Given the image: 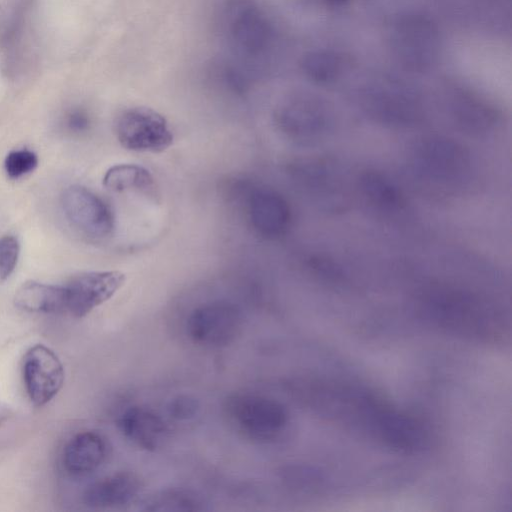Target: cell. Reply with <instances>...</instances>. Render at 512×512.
Listing matches in <instances>:
<instances>
[{"instance_id": "2e32d148", "label": "cell", "mask_w": 512, "mask_h": 512, "mask_svg": "<svg viewBox=\"0 0 512 512\" xmlns=\"http://www.w3.org/2000/svg\"><path fill=\"white\" fill-rule=\"evenodd\" d=\"M107 456L105 439L97 432L84 431L73 436L63 451V465L73 475L97 470Z\"/></svg>"}, {"instance_id": "ac0fdd59", "label": "cell", "mask_w": 512, "mask_h": 512, "mask_svg": "<svg viewBox=\"0 0 512 512\" xmlns=\"http://www.w3.org/2000/svg\"><path fill=\"white\" fill-rule=\"evenodd\" d=\"M14 303L18 308L28 312H66L65 288L37 281H27L15 292Z\"/></svg>"}, {"instance_id": "52a82bcc", "label": "cell", "mask_w": 512, "mask_h": 512, "mask_svg": "<svg viewBox=\"0 0 512 512\" xmlns=\"http://www.w3.org/2000/svg\"><path fill=\"white\" fill-rule=\"evenodd\" d=\"M391 43L396 56L410 69H425L435 62L438 55V33L421 16L399 18L391 31Z\"/></svg>"}, {"instance_id": "7a4b0ae2", "label": "cell", "mask_w": 512, "mask_h": 512, "mask_svg": "<svg viewBox=\"0 0 512 512\" xmlns=\"http://www.w3.org/2000/svg\"><path fill=\"white\" fill-rule=\"evenodd\" d=\"M416 307L432 327L461 339L498 344L509 334L510 324L503 310L463 288L429 285L419 292Z\"/></svg>"}, {"instance_id": "6da1fadb", "label": "cell", "mask_w": 512, "mask_h": 512, "mask_svg": "<svg viewBox=\"0 0 512 512\" xmlns=\"http://www.w3.org/2000/svg\"><path fill=\"white\" fill-rule=\"evenodd\" d=\"M296 398L325 422L400 454L421 451L429 430L413 412L365 384L311 376L292 384Z\"/></svg>"}, {"instance_id": "5b68a950", "label": "cell", "mask_w": 512, "mask_h": 512, "mask_svg": "<svg viewBox=\"0 0 512 512\" xmlns=\"http://www.w3.org/2000/svg\"><path fill=\"white\" fill-rule=\"evenodd\" d=\"M416 168L439 183H455L464 179L470 169V155L453 139L430 136L421 140L414 151Z\"/></svg>"}, {"instance_id": "3957f363", "label": "cell", "mask_w": 512, "mask_h": 512, "mask_svg": "<svg viewBox=\"0 0 512 512\" xmlns=\"http://www.w3.org/2000/svg\"><path fill=\"white\" fill-rule=\"evenodd\" d=\"M223 408L228 422L237 432L258 442L278 439L289 424L285 406L259 394H232L225 400Z\"/></svg>"}, {"instance_id": "44dd1931", "label": "cell", "mask_w": 512, "mask_h": 512, "mask_svg": "<svg viewBox=\"0 0 512 512\" xmlns=\"http://www.w3.org/2000/svg\"><path fill=\"white\" fill-rule=\"evenodd\" d=\"M145 511H199L205 503L196 492L179 487L160 490L142 502Z\"/></svg>"}, {"instance_id": "d4e9b609", "label": "cell", "mask_w": 512, "mask_h": 512, "mask_svg": "<svg viewBox=\"0 0 512 512\" xmlns=\"http://www.w3.org/2000/svg\"><path fill=\"white\" fill-rule=\"evenodd\" d=\"M198 407L195 398L188 395H179L170 401L167 409L171 417L186 420L196 415Z\"/></svg>"}, {"instance_id": "277c9868", "label": "cell", "mask_w": 512, "mask_h": 512, "mask_svg": "<svg viewBox=\"0 0 512 512\" xmlns=\"http://www.w3.org/2000/svg\"><path fill=\"white\" fill-rule=\"evenodd\" d=\"M114 129L120 145L133 152L161 153L174 141L166 118L150 107L123 110L116 118Z\"/></svg>"}, {"instance_id": "5bb4252c", "label": "cell", "mask_w": 512, "mask_h": 512, "mask_svg": "<svg viewBox=\"0 0 512 512\" xmlns=\"http://www.w3.org/2000/svg\"><path fill=\"white\" fill-rule=\"evenodd\" d=\"M141 487L142 482L135 473L117 472L89 485L83 494V500L91 508H116L132 501Z\"/></svg>"}, {"instance_id": "7402d4cb", "label": "cell", "mask_w": 512, "mask_h": 512, "mask_svg": "<svg viewBox=\"0 0 512 512\" xmlns=\"http://www.w3.org/2000/svg\"><path fill=\"white\" fill-rule=\"evenodd\" d=\"M342 59L331 52H311L305 55L301 67L305 74L319 83L334 80L341 72Z\"/></svg>"}, {"instance_id": "e0dca14e", "label": "cell", "mask_w": 512, "mask_h": 512, "mask_svg": "<svg viewBox=\"0 0 512 512\" xmlns=\"http://www.w3.org/2000/svg\"><path fill=\"white\" fill-rule=\"evenodd\" d=\"M231 34L236 47L242 53L256 56L268 46L271 28L258 9L245 7L233 18Z\"/></svg>"}, {"instance_id": "ffe728a7", "label": "cell", "mask_w": 512, "mask_h": 512, "mask_svg": "<svg viewBox=\"0 0 512 512\" xmlns=\"http://www.w3.org/2000/svg\"><path fill=\"white\" fill-rule=\"evenodd\" d=\"M359 184L363 195L378 208L398 210L405 204L399 188L382 173L367 171L361 175Z\"/></svg>"}, {"instance_id": "9c48e42d", "label": "cell", "mask_w": 512, "mask_h": 512, "mask_svg": "<svg viewBox=\"0 0 512 512\" xmlns=\"http://www.w3.org/2000/svg\"><path fill=\"white\" fill-rule=\"evenodd\" d=\"M242 328V315L231 303L215 301L196 308L187 320V332L197 344L220 347L233 342Z\"/></svg>"}, {"instance_id": "4316f807", "label": "cell", "mask_w": 512, "mask_h": 512, "mask_svg": "<svg viewBox=\"0 0 512 512\" xmlns=\"http://www.w3.org/2000/svg\"><path fill=\"white\" fill-rule=\"evenodd\" d=\"M10 414L8 406L0 398V425L3 423Z\"/></svg>"}, {"instance_id": "d6986e66", "label": "cell", "mask_w": 512, "mask_h": 512, "mask_svg": "<svg viewBox=\"0 0 512 512\" xmlns=\"http://www.w3.org/2000/svg\"><path fill=\"white\" fill-rule=\"evenodd\" d=\"M103 185L116 193L134 191L154 196L156 192L155 179L150 171L141 165L131 163L110 167L104 174Z\"/></svg>"}, {"instance_id": "9a60e30c", "label": "cell", "mask_w": 512, "mask_h": 512, "mask_svg": "<svg viewBox=\"0 0 512 512\" xmlns=\"http://www.w3.org/2000/svg\"><path fill=\"white\" fill-rule=\"evenodd\" d=\"M248 213L252 225L265 236H278L288 227L290 209L285 199L268 189H257L248 199Z\"/></svg>"}, {"instance_id": "603a6c76", "label": "cell", "mask_w": 512, "mask_h": 512, "mask_svg": "<svg viewBox=\"0 0 512 512\" xmlns=\"http://www.w3.org/2000/svg\"><path fill=\"white\" fill-rule=\"evenodd\" d=\"M37 164V155L28 149L11 151L4 161L5 171L12 179L29 174L37 167Z\"/></svg>"}, {"instance_id": "8992f818", "label": "cell", "mask_w": 512, "mask_h": 512, "mask_svg": "<svg viewBox=\"0 0 512 512\" xmlns=\"http://www.w3.org/2000/svg\"><path fill=\"white\" fill-rule=\"evenodd\" d=\"M61 204L70 224L86 237L104 240L113 235V210L102 198L86 187H67L62 193Z\"/></svg>"}, {"instance_id": "7c38bea8", "label": "cell", "mask_w": 512, "mask_h": 512, "mask_svg": "<svg viewBox=\"0 0 512 512\" xmlns=\"http://www.w3.org/2000/svg\"><path fill=\"white\" fill-rule=\"evenodd\" d=\"M365 108L377 120L398 126L415 123L421 117L416 96L397 84L372 88L365 95Z\"/></svg>"}, {"instance_id": "cb8c5ba5", "label": "cell", "mask_w": 512, "mask_h": 512, "mask_svg": "<svg viewBox=\"0 0 512 512\" xmlns=\"http://www.w3.org/2000/svg\"><path fill=\"white\" fill-rule=\"evenodd\" d=\"M20 253L18 239L13 235L0 238V280L8 279L16 268Z\"/></svg>"}, {"instance_id": "4fadbf2b", "label": "cell", "mask_w": 512, "mask_h": 512, "mask_svg": "<svg viewBox=\"0 0 512 512\" xmlns=\"http://www.w3.org/2000/svg\"><path fill=\"white\" fill-rule=\"evenodd\" d=\"M118 428L126 439L147 451H155L167 438L168 427L154 410L133 406L118 418Z\"/></svg>"}, {"instance_id": "ba28073f", "label": "cell", "mask_w": 512, "mask_h": 512, "mask_svg": "<svg viewBox=\"0 0 512 512\" xmlns=\"http://www.w3.org/2000/svg\"><path fill=\"white\" fill-rule=\"evenodd\" d=\"M278 120L290 137L302 142H315L331 130L333 113L324 100L313 95L300 94L281 105Z\"/></svg>"}, {"instance_id": "484cf974", "label": "cell", "mask_w": 512, "mask_h": 512, "mask_svg": "<svg viewBox=\"0 0 512 512\" xmlns=\"http://www.w3.org/2000/svg\"><path fill=\"white\" fill-rule=\"evenodd\" d=\"M68 127L73 131H84L89 125V120L86 114L81 111H74L68 116Z\"/></svg>"}, {"instance_id": "8fae6325", "label": "cell", "mask_w": 512, "mask_h": 512, "mask_svg": "<svg viewBox=\"0 0 512 512\" xmlns=\"http://www.w3.org/2000/svg\"><path fill=\"white\" fill-rule=\"evenodd\" d=\"M126 276L117 270L90 271L72 277L64 286L66 312L82 318L111 299L125 284Z\"/></svg>"}, {"instance_id": "30bf717a", "label": "cell", "mask_w": 512, "mask_h": 512, "mask_svg": "<svg viewBox=\"0 0 512 512\" xmlns=\"http://www.w3.org/2000/svg\"><path fill=\"white\" fill-rule=\"evenodd\" d=\"M22 376L30 401L41 407L58 394L65 373L57 354L43 344H36L23 357Z\"/></svg>"}]
</instances>
